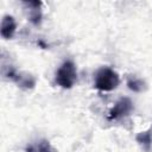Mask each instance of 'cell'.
Returning a JSON list of instances; mask_svg holds the SVG:
<instances>
[{"instance_id": "obj_1", "label": "cell", "mask_w": 152, "mask_h": 152, "mask_svg": "<svg viewBox=\"0 0 152 152\" xmlns=\"http://www.w3.org/2000/svg\"><path fill=\"white\" fill-rule=\"evenodd\" d=\"M120 83V77L116 71L110 68H101L96 75L94 81V87L101 91H110L114 90Z\"/></svg>"}, {"instance_id": "obj_2", "label": "cell", "mask_w": 152, "mask_h": 152, "mask_svg": "<svg viewBox=\"0 0 152 152\" xmlns=\"http://www.w3.org/2000/svg\"><path fill=\"white\" fill-rule=\"evenodd\" d=\"M76 80H77V71L74 62L65 61L56 72V83L64 89H70L74 87Z\"/></svg>"}, {"instance_id": "obj_3", "label": "cell", "mask_w": 152, "mask_h": 152, "mask_svg": "<svg viewBox=\"0 0 152 152\" xmlns=\"http://www.w3.org/2000/svg\"><path fill=\"white\" fill-rule=\"evenodd\" d=\"M133 109V103L128 97H122L109 110L108 119L109 120H118L121 118L127 116Z\"/></svg>"}, {"instance_id": "obj_4", "label": "cell", "mask_w": 152, "mask_h": 152, "mask_svg": "<svg viewBox=\"0 0 152 152\" xmlns=\"http://www.w3.org/2000/svg\"><path fill=\"white\" fill-rule=\"evenodd\" d=\"M6 76L8 78H11L12 81H14L19 87H21L24 89H32L36 84V80L31 75H24L21 72H18L12 66L8 68V70L6 72Z\"/></svg>"}, {"instance_id": "obj_5", "label": "cell", "mask_w": 152, "mask_h": 152, "mask_svg": "<svg viewBox=\"0 0 152 152\" xmlns=\"http://www.w3.org/2000/svg\"><path fill=\"white\" fill-rule=\"evenodd\" d=\"M15 28H17V24L14 18L12 15H5L1 20V26H0L1 37L5 39L12 38L13 34L15 33Z\"/></svg>"}, {"instance_id": "obj_6", "label": "cell", "mask_w": 152, "mask_h": 152, "mask_svg": "<svg viewBox=\"0 0 152 152\" xmlns=\"http://www.w3.org/2000/svg\"><path fill=\"white\" fill-rule=\"evenodd\" d=\"M135 140L144 151L150 152L152 150V128L138 133L135 137Z\"/></svg>"}, {"instance_id": "obj_7", "label": "cell", "mask_w": 152, "mask_h": 152, "mask_svg": "<svg viewBox=\"0 0 152 152\" xmlns=\"http://www.w3.org/2000/svg\"><path fill=\"white\" fill-rule=\"evenodd\" d=\"M28 7H31V12H30V21L34 25L40 24L42 21V11H40V6L42 2L40 1H26L25 2Z\"/></svg>"}, {"instance_id": "obj_8", "label": "cell", "mask_w": 152, "mask_h": 152, "mask_svg": "<svg viewBox=\"0 0 152 152\" xmlns=\"http://www.w3.org/2000/svg\"><path fill=\"white\" fill-rule=\"evenodd\" d=\"M26 152H55L48 140H40L26 147Z\"/></svg>"}, {"instance_id": "obj_9", "label": "cell", "mask_w": 152, "mask_h": 152, "mask_svg": "<svg viewBox=\"0 0 152 152\" xmlns=\"http://www.w3.org/2000/svg\"><path fill=\"white\" fill-rule=\"evenodd\" d=\"M127 86L131 90H133L135 93H140V91H144L146 89L145 82L140 78H137V77H129L127 80Z\"/></svg>"}]
</instances>
